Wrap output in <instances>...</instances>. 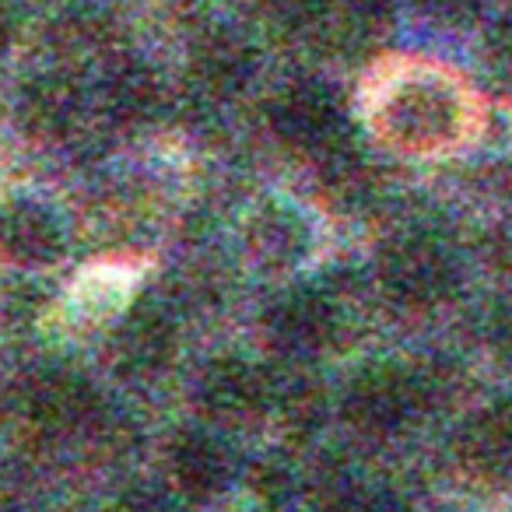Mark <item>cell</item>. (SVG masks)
<instances>
[{
    "mask_svg": "<svg viewBox=\"0 0 512 512\" xmlns=\"http://www.w3.org/2000/svg\"><path fill=\"white\" fill-rule=\"evenodd\" d=\"M246 242L253 246L256 260L267 267H288L309 246V232L302 218L288 204H264L249 218Z\"/></svg>",
    "mask_w": 512,
    "mask_h": 512,
    "instance_id": "obj_11",
    "label": "cell"
},
{
    "mask_svg": "<svg viewBox=\"0 0 512 512\" xmlns=\"http://www.w3.org/2000/svg\"><path fill=\"white\" fill-rule=\"evenodd\" d=\"M85 95L78 81L64 71H50L32 78L18 99V120L22 130L39 144H60L81 127Z\"/></svg>",
    "mask_w": 512,
    "mask_h": 512,
    "instance_id": "obj_5",
    "label": "cell"
},
{
    "mask_svg": "<svg viewBox=\"0 0 512 512\" xmlns=\"http://www.w3.org/2000/svg\"><path fill=\"white\" fill-rule=\"evenodd\" d=\"M491 249H495V260L505 267H512V211L498 221L495 235H491Z\"/></svg>",
    "mask_w": 512,
    "mask_h": 512,
    "instance_id": "obj_21",
    "label": "cell"
},
{
    "mask_svg": "<svg viewBox=\"0 0 512 512\" xmlns=\"http://www.w3.org/2000/svg\"><path fill=\"white\" fill-rule=\"evenodd\" d=\"M193 78L200 81L207 95L214 99H228V95L242 92L246 81L256 74V50L228 29H214L204 36L193 50Z\"/></svg>",
    "mask_w": 512,
    "mask_h": 512,
    "instance_id": "obj_9",
    "label": "cell"
},
{
    "mask_svg": "<svg viewBox=\"0 0 512 512\" xmlns=\"http://www.w3.org/2000/svg\"><path fill=\"white\" fill-rule=\"evenodd\" d=\"M428 386L425 376L404 365H372L351 383L344 397V414L365 435H393L425 407Z\"/></svg>",
    "mask_w": 512,
    "mask_h": 512,
    "instance_id": "obj_3",
    "label": "cell"
},
{
    "mask_svg": "<svg viewBox=\"0 0 512 512\" xmlns=\"http://www.w3.org/2000/svg\"><path fill=\"white\" fill-rule=\"evenodd\" d=\"M176 348V334L172 323L165 320L158 309H141L123 323L120 337H116V355L120 365L134 376H148L169 365V355Z\"/></svg>",
    "mask_w": 512,
    "mask_h": 512,
    "instance_id": "obj_12",
    "label": "cell"
},
{
    "mask_svg": "<svg viewBox=\"0 0 512 512\" xmlns=\"http://www.w3.org/2000/svg\"><path fill=\"white\" fill-rule=\"evenodd\" d=\"M116 509L120 512H176V505H172L169 498H158V495L141 491V495H130L127 502H120Z\"/></svg>",
    "mask_w": 512,
    "mask_h": 512,
    "instance_id": "obj_20",
    "label": "cell"
},
{
    "mask_svg": "<svg viewBox=\"0 0 512 512\" xmlns=\"http://www.w3.org/2000/svg\"><path fill=\"white\" fill-rule=\"evenodd\" d=\"M372 127L393 148L428 155L460 137L463 95L453 81L435 71L393 74L376 88Z\"/></svg>",
    "mask_w": 512,
    "mask_h": 512,
    "instance_id": "obj_1",
    "label": "cell"
},
{
    "mask_svg": "<svg viewBox=\"0 0 512 512\" xmlns=\"http://www.w3.org/2000/svg\"><path fill=\"white\" fill-rule=\"evenodd\" d=\"M334 512H400V505L386 491H351L337 502Z\"/></svg>",
    "mask_w": 512,
    "mask_h": 512,
    "instance_id": "obj_18",
    "label": "cell"
},
{
    "mask_svg": "<svg viewBox=\"0 0 512 512\" xmlns=\"http://www.w3.org/2000/svg\"><path fill=\"white\" fill-rule=\"evenodd\" d=\"M64 242L67 235L60 218L39 200H11L0 211V253L11 264L39 267L60 260Z\"/></svg>",
    "mask_w": 512,
    "mask_h": 512,
    "instance_id": "obj_8",
    "label": "cell"
},
{
    "mask_svg": "<svg viewBox=\"0 0 512 512\" xmlns=\"http://www.w3.org/2000/svg\"><path fill=\"white\" fill-rule=\"evenodd\" d=\"M414 4L428 22L442 25V29H467L481 18L484 0H414Z\"/></svg>",
    "mask_w": 512,
    "mask_h": 512,
    "instance_id": "obj_17",
    "label": "cell"
},
{
    "mask_svg": "<svg viewBox=\"0 0 512 512\" xmlns=\"http://www.w3.org/2000/svg\"><path fill=\"white\" fill-rule=\"evenodd\" d=\"M102 102L106 113L123 127H137V123L151 120L155 109L162 106V85L144 64H120L106 74L102 85Z\"/></svg>",
    "mask_w": 512,
    "mask_h": 512,
    "instance_id": "obj_13",
    "label": "cell"
},
{
    "mask_svg": "<svg viewBox=\"0 0 512 512\" xmlns=\"http://www.w3.org/2000/svg\"><path fill=\"white\" fill-rule=\"evenodd\" d=\"M334 0H267V8L278 11L281 18H292V22H309V18L323 15Z\"/></svg>",
    "mask_w": 512,
    "mask_h": 512,
    "instance_id": "obj_19",
    "label": "cell"
},
{
    "mask_svg": "<svg viewBox=\"0 0 512 512\" xmlns=\"http://www.w3.org/2000/svg\"><path fill=\"white\" fill-rule=\"evenodd\" d=\"M379 281L397 306L435 309L460 285L453 249L428 232H404L379 256Z\"/></svg>",
    "mask_w": 512,
    "mask_h": 512,
    "instance_id": "obj_2",
    "label": "cell"
},
{
    "mask_svg": "<svg viewBox=\"0 0 512 512\" xmlns=\"http://www.w3.org/2000/svg\"><path fill=\"white\" fill-rule=\"evenodd\" d=\"M334 330V309L320 295H292L274 309V337L288 351H313L327 344Z\"/></svg>",
    "mask_w": 512,
    "mask_h": 512,
    "instance_id": "obj_15",
    "label": "cell"
},
{
    "mask_svg": "<svg viewBox=\"0 0 512 512\" xmlns=\"http://www.w3.org/2000/svg\"><path fill=\"white\" fill-rule=\"evenodd\" d=\"M200 397H204V407L211 411V418L246 421V418H256V414H264L271 393H267L264 376H260L253 365L225 362L207 372Z\"/></svg>",
    "mask_w": 512,
    "mask_h": 512,
    "instance_id": "obj_10",
    "label": "cell"
},
{
    "mask_svg": "<svg viewBox=\"0 0 512 512\" xmlns=\"http://www.w3.org/2000/svg\"><path fill=\"white\" fill-rule=\"evenodd\" d=\"M99 414L95 393L71 376H43L22 397V418L46 439H64L88 428Z\"/></svg>",
    "mask_w": 512,
    "mask_h": 512,
    "instance_id": "obj_7",
    "label": "cell"
},
{
    "mask_svg": "<svg viewBox=\"0 0 512 512\" xmlns=\"http://www.w3.org/2000/svg\"><path fill=\"white\" fill-rule=\"evenodd\" d=\"M456 456L481 481L512 484V400L470 414L456 432Z\"/></svg>",
    "mask_w": 512,
    "mask_h": 512,
    "instance_id": "obj_6",
    "label": "cell"
},
{
    "mask_svg": "<svg viewBox=\"0 0 512 512\" xmlns=\"http://www.w3.org/2000/svg\"><path fill=\"white\" fill-rule=\"evenodd\" d=\"M127 274L109 267V271H95L92 278L78 281V309L85 316H109L113 309H120L127 302Z\"/></svg>",
    "mask_w": 512,
    "mask_h": 512,
    "instance_id": "obj_16",
    "label": "cell"
},
{
    "mask_svg": "<svg viewBox=\"0 0 512 512\" xmlns=\"http://www.w3.org/2000/svg\"><path fill=\"white\" fill-rule=\"evenodd\" d=\"M15 32H18V22H15V11L0 0V57L11 50V43H15Z\"/></svg>",
    "mask_w": 512,
    "mask_h": 512,
    "instance_id": "obj_22",
    "label": "cell"
},
{
    "mask_svg": "<svg viewBox=\"0 0 512 512\" xmlns=\"http://www.w3.org/2000/svg\"><path fill=\"white\" fill-rule=\"evenodd\" d=\"M172 477L190 498H211L228 481L225 449L211 435H183L172 449Z\"/></svg>",
    "mask_w": 512,
    "mask_h": 512,
    "instance_id": "obj_14",
    "label": "cell"
},
{
    "mask_svg": "<svg viewBox=\"0 0 512 512\" xmlns=\"http://www.w3.org/2000/svg\"><path fill=\"white\" fill-rule=\"evenodd\" d=\"M271 127L288 148L320 155L323 162L344 151V113L341 102L313 81L288 85L271 102Z\"/></svg>",
    "mask_w": 512,
    "mask_h": 512,
    "instance_id": "obj_4",
    "label": "cell"
}]
</instances>
